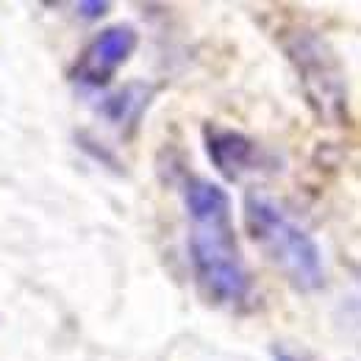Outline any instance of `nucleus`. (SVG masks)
Masks as SVG:
<instances>
[{"label": "nucleus", "mask_w": 361, "mask_h": 361, "mask_svg": "<svg viewBox=\"0 0 361 361\" xmlns=\"http://www.w3.org/2000/svg\"><path fill=\"white\" fill-rule=\"evenodd\" d=\"M180 200L189 220V264L200 298L217 309L247 306L253 278L236 239L228 189L203 176H183Z\"/></svg>", "instance_id": "obj_1"}, {"label": "nucleus", "mask_w": 361, "mask_h": 361, "mask_svg": "<svg viewBox=\"0 0 361 361\" xmlns=\"http://www.w3.org/2000/svg\"><path fill=\"white\" fill-rule=\"evenodd\" d=\"M242 223L264 262L303 295L319 292L328 281L317 239L275 197L250 189L242 200Z\"/></svg>", "instance_id": "obj_2"}, {"label": "nucleus", "mask_w": 361, "mask_h": 361, "mask_svg": "<svg viewBox=\"0 0 361 361\" xmlns=\"http://www.w3.org/2000/svg\"><path fill=\"white\" fill-rule=\"evenodd\" d=\"M278 45L286 53L309 109L325 126H345L350 120L348 75L331 42L303 23H289L278 31Z\"/></svg>", "instance_id": "obj_3"}, {"label": "nucleus", "mask_w": 361, "mask_h": 361, "mask_svg": "<svg viewBox=\"0 0 361 361\" xmlns=\"http://www.w3.org/2000/svg\"><path fill=\"white\" fill-rule=\"evenodd\" d=\"M139 47V31L131 23H117L92 37L70 67V81L81 90H106Z\"/></svg>", "instance_id": "obj_4"}, {"label": "nucleus", "mask_w": 361, "mask_h": 361, "mask_svg": "<svg viewBox=\"0 0 361 361\" xmlns=\"http://www.w3.org/2000/svg\"><path fill=\"white\" fill-rule=\"evenodd\" d=\"M203 150L212 167L226 180H242L245 176L264 170L270 161V156L253 136L217 123L203 126Z\"/></svg>", "instance_id": "obj_5"}, {"label": "nucleus", "mask_w": 361, "mask_h": 361, "mask_svg": "<svg viewBox=\"0 0 361 361\" xmlns=\"http://www.w3.org/2000/svg\"><path fill=\"white\" fill-rule=\"evenodd\" d=\"M156 97V87L153 84H145V81H131L120 90H114L100 106V114L114 126L120 128L126 136H131L139 128L145 111L150 109Z\"/></svg>", "instance_id": "obj_6"}, {"label": "nucleus", "mask_w": 361, "mask_h": 361, "mask_svg": "<svg viewBox=\"0 0 361 361\" xmlns=\"http://www.w3.org/2000/svg\"><path fill=\"white\" fill-rule=\"evenodd\" d=\"M109 8H111V3H103V0H81V3L75 6V11H78L81 17H87V20H100V17H106Z\"/></svg>", "instance_id": "obj_7"}, {"label": "nucleus", "mask_w": 361, "mask_h": 361, "mask_svg": "<svg viewBox=\"0 0 361 361\" xmlns=\"http://www.w3.org/2000/svg\"><path fill=\"white\" fill-rule=\"evenodd\" d=\"M272 361H306V359L298 356V353L289 350V348H275V350H272Z\"/></svg>", "instance_id": "obj_8"}]
</instances>
